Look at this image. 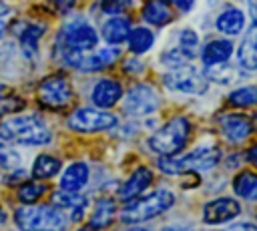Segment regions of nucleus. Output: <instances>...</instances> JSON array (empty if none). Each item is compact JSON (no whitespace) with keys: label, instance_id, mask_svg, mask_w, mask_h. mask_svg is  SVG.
<instances>
[{"label":"nucleus","instance_id":"a19ab883","mask_svg":"<svg viewBox=\"0 0 257 231\" xmlns=\"http://www.w3.org/2000/svg\"><path fill=\"white\" fill-rule=\"evenodd\" d=\"M247 4H249V12L253 16V22L257 24V0H247Z\"/></svg>","mask_w":257,"mask_h":231},{"label":"nucleus","instance_id":"39448f33","mask_svg":"<svg viewBox=\"0 0 257 231\" xmlns=\"http://www.w3.org/2000/svg\"><path fill=\"white\" fill-rule=\"evenodd\" d=\"M191 135V123L185 117H175L169 123H165L151 139H149V147L151 151H155L161 157H171L177 155L185 149L187 141Z\"/></svg>","mask_w":257,"mask_h":231},{"label":"nucleus","instance_id":"cd10ccee","mask_svg":"<svg viewBox=\"0 0 257 231\" xmlns=\"http://www.w3.org/2000/svg\"><path fill=\"white\" fill-rule=\"evenodd\" d=\"M233 191L243 199L257 197V173L253 171H241L233 179Z\"/></svg>","mask_w":257,"mask_h":231},{"label":"nucleus","instance_id":"20e7f679","mask_svg":"<svg viewBox=\"0 0 257 231\" xmlns=\"http://www.w3.org/2000/svg\"><path fill=\"white\" fill-rule=\"evenodd\" d=\"M221 163V151L217 147H197L183 157H161L159 169L167 175H185L191 171H209Z\"/></svg>","mask_w":257,"mask_h":231},{"label":"nucleus","instance_id":"5701e85b","mask_svg":"<svg viewBox=\"0 0 257 231\" xmlns=\"http://www.w3.org/2000/svg\"><path fill=\"white\" fill-rule=\"evenodd\" d=\"M215 26L219 32L223 34H229V36H235V34H241L243 26H245V14L239 10V8H225L217 20H215Z\"/></svg>","mask_w":257,"mask_h":231},{"label":"nucleus","instance_id":"0eeeda50","mask_svg":"<svg viewBox=\"0 0 257 231\" xmlns=\"http://www.w3.org/2000/svg\"><path fill=\"white\" fill-rule=\"evenodd\" d=\"M36 100L46 110H62L72 100V86L64 74H48L36 86Z\"/></svg>","mask_w":257,"mask_h":231},{"label":"nucleus","instance_id":"09e8293b","mask_svg":"<svg viewBox=\"0 0 257 231\" xmlns=\"http://www.w3.org/2000/svg\"><path fill=\"white\" fill-rule=\"evenodd\" d=\"M2 145H4V141H0V147H2Z\"/></svg>","mask_w":257,"mask_h":231},{"label":"nucleus","instance_id":"c756f323","mask_svg":"<svg viewBox=\"0 0 257 231\" xmlns=\"http://www.w3.org/2000/svg\"><path fill=\"white\" fill-rule=\"evenodd\" d=\"M193 58H195V56H193L191 52H187L185 48H181V46H175V48H171V50H167V52L161 54V62L167 64L169 68L185 66V64H189Z\"/></svg>","mask_w":257,"mask_h":231},{"label":"nucleus","instance_id":"c03bdc74","mask_svg":"<svg viewBox=\"0 0 257 231\" xmlns=\"http://www.w3.org/2000/svg\"><path fill=\"white\" fill-rule=\"evenodd\" d=\"M161 231H181V229H177V227H165V229H161Z\"/></svg>","mask_w":257,"mask_h":231},{"label":"nucleus","instance_id":"4468645a","mask_svg":"<svg viewBox=\"0 0 257 231\" xmlns=\"http://www.w3.org/2000/svg\"><path fill=\"white\" fill-rule=\"evenodd\" d=\"M90 179V169L86 163L82 161H74L68 167H64V171H60L58 175V187L64 191H74L80 193Z\"/></svg>","mask_w":257,"mask_h":231},{"label":"nucleus","instance_id":"dca6fc26","mask_svg":"<svg viewBox=\"0 0 257 231\" xmlns=\"http://www.w3.org/2000/svg\"><path fill=\"white\" fill-rule=\"evenodd\" d=\"M221 133L231 143H241L253 133V123L245 114H223L219 117Z\"/></svg>","mask_w":257,"mask_h":231},{"label":"nucleus","instance_id":"f3484780","mask_svg":"<svg viewBox=\"0 0 257 231\" xmlns=\"http://www.w3.org/2000/svg\"><path fill=\"white\" fill-rule=\"evenodd\" d=\"M153 183V171L147 167H139L131 173V177L124 181V185L118 191V197L122 201H133L137 197H141L145 193V189H149Z\"/></svg>","mask_w":257,"mask_h":231},{"label":"nucleus","instance_id":"72a5a7b5","mask_svg":"<svg viewBox=\"0 0 257 231\" xmlns=\"http://www.w3.org/2000/svg\"><path fill=\"white\" fill-rule=\"evenodd\" d=\"M52 4H54V8H56L60 14H68V12L74 8L76 0H52Z\"/></svg>","mask_w":257,"mask_h":231},{"label":"nucleus","instance_id":"ddd939ff","mask_svg":"<svg viewBox=\"0 0 257 231\" xmlns=\"http://www.w3.org/2000/svg\"><path fill=\"white\" fill-rule=\"evenodd\" d=\"M241 213V205L231 197H217L203 207V221L207 225H219L235 219Z\"/></svg>","mask_w":257,"mask_h":231},{"label":"nucleus","instance_id":"bb28decb","mask_svg":"<svg viewBox=\"0 0 257 231\" xmlns=\"http://www.w3.org/2000/svg\"><path fill=\"white\" fill-rule=\"evenodd\" d=\"M205 76H207L209 80H213V82H219V84H233V82L239 80L241 72H239V68L227 64V62H219V64L207 66Z\"/></svg>","mask_w":257,"mask_h":231},{"label":"nucleus","instance_id":"37998d69","mask_svg":"<svg viewBox=\"0 0 257 231\" xmlns=\"http://www.w3.org/2000/svg\"><path fill=\"white\" fill-rule=\"evenodd\" d=\"M126 231H149L147 227H131V229H126Z\"/></svg>","mask_w":257,"mask_h":231},{"label":"nucleus","instance_id":"7ed1b4c3","mask_svg":"<svg viewBox=\"0 0 257 231\" xmlns=\"http://www.w3.org/2000/svg\"><path fill=\"white\" fill-rule=\"evenodd\" d=\"M175 205V195L169 189H157L149 195H141L133 201H126V205L120 209L118 217L126 225H139L143 221H149L153 217L163 215Z\"/></svg>","mask_w":257,"mask_h":231},{"label":"nucleus","instance_id":"aec40b11","mask_svg":"<svg viewBox=\"0 0 257 231\" xmlns=\"http://www.w3.org/2000/svg\"><path fill=\"white\" fill-rule=\"evenodd\" d=\"M114 215H116V203L112 197H100L96 199L90 215H88V227L94 231H100V229H106L108 225H112L114 221Z\"/></svg>","mask_w":257,"mask_h":231},{"label":"nucleus","instance_id":"de8ad7c7","mask_svg":"<svg viewBox=\"0 0 257 231\" xmlns=\"http://www.w3.org/2000/svg\"><path fill=\"white\" fill-rule=\"evenodd\" d=\"M2 231H18V229H16V227H12V229H6V227H4Z\"/></svg>","mask_w":257,"mask_h":231},{"label":"nucleus","instance_id":"b1692460","mask_svg":"<svg viewBox=\"0 0 257 231\" xmlns=\"http://www.w3.org/2000/svg\"><path fill=\"white\" fill-rule=\"evenodd\" d=\"M100 32H102V38L108 44H120L131 34V22H128V18H122V16H110L102 24Z\"/></svg>","mask_w":257,"mask_h":231},{"label":"nucleus","instance_id":"f704fd0d","mask_svg":"<svg viewBox=\"0 0 257 231\" xmlns=\"http://www.w3.org/2000/svg\"><path fill=\"white\" fill-rule=\"evenodd\" d=\"M223 231H257V223H245V221H241V223H233V225L225 227Z\"/></svg>","mask_w":257,"mask_h":231},{"label":"nucleus","instance_id":"423d86ee","mask_svg":"<svg viewBox=\"0 0 257 231\" xmlns=\"http://www.w3.org/2000/svg\"><path fill=\"white\" fill-rule=\"evenodd\" d=\"M98 44V34L96 30L84 20V18H70L68 22H64V26L60 28V32L54 38V46H62V48H70V50H80V52H88L94 50Z\"/></svg>","mask_w":257,"mask_h":231},{"label":"nucleus","instance_id":"4c0bfd02","mask_svg":"<svg viewBox=\"0 0 257 231\" xmlns=\"http://www.w3.org/2000/svg\"><path fill=\"white\" fill-rule=\"evenodd\" d=\"M8 221H10V213H8V209H6V207L0 203V231H2V229L8 225Z\"/></svg>","mask_w":257,"mask_h":231},{"label":"nucleus","instance_id":"c85d7f7f","mask_svg":"<svg viewBox=\"0 0 257 231\" xmlns=\"http://www.w3.org/2000/svg\"><path fill=\"white\" fill-rule=\"evenodd\" d=\"M229 104L237 106V108H245V106H255L257 104V86H241L229 92L227 96Z\"/></svg>","mask_w":257,"mask_h":231},{"label":"nucleus","instance_id":"6e6552de","mask_svg":"<svg viewBox=\"0 0 257 231\" xmlns=\"http://www.w3.org/2000/svg\"><path fill=\"white\" fill-rule=\"evenodd\" d=\"M118 119L112 112H106L102 108H92V106H80L74 108L68 119L66 125L70 131L74 133H100V131H108L112 127H116Z\"/></svg>","mask_w":257,"mask_h":231},{"label":"nucleus","instance_id":"79ce46f5","mask_svg":"<svg viewBox=\"0 0 257 231\" xmlns=\"http://www.w3.org/2000/svg\"><path fill=\"white\" fill-rule=\"evenodd\" d=\"M6 30H8V26H6V22L4 20H0V40L6 36Z\"/></svg>","mask_w":257,"mask_h":231},{"label":"nucleus","instance_id":"2f4dec72","mask_svg":"<svg viewBox=\"0 0 257 231\" xmlns=\"http://www.w3.org/2000/svg\"><path fill=\"white\" fill-rule=\"evenodd\" d=\"M179 46L185 48L187 52H191V54L195 56V50H197V46H199V36H197V32L191 30V28L181 30V34H179Z\"/></svg>","mask_w":257,"mask_h":231},{"label":"nucleus","instance_id":"393cba45","mask_svg":"<svg viewBox=\"0 0 257 231\" xmlns=\"http://www.w3.org/2000/svg\"><path fill=\"white\" fill-rule=\"evenodd\" d=\"M233 54V42L225 40V38H217L205 44L203 48V62L207 66L211 64H219V62H227Z\"/></svg>","mask_w":257,"mask_h":231},{"label":"nucleus","instance_id":"9d476101","mask_svg":"<svg viewBox=\"0 0 257 231\" xmlns=\"http://www.w3.org/2000/svg\"><path fill=\"white\" fill-rule=\"evenodd\" d=\"M161 98L151 84H135L124 94V112L131 117H149L157 112Z\"/></svg>","mask_w":257,"mask_h":231},{"label":"nucleus","instance_id":"473e14b6","mask_svg":"<svg viewBox=\"0 0 257 231\" xmlns=\"http://www.w3.org/2000/svg\"><path fill=\"white\" fill-rule=\"evenodd\" d=\"M131 4L133 0H100V10L108 16H116L126 8H131Z\"/></svg>","mask_w":257,"mask_h":231},{"label":"nucleus","instance_id":"7c9ffc66","mask_svg":"<svg viewBox=\"0 0 257 231\" xmlns=\"http://www.w3.org/2000/svg\"><path fill=\"white\" fill-rule=\"evenodd\" d=\"M30 177V171L22 165L18 169H12V171H6V173H0V187L2 189H16L22 181H26Z\"/></svg>","mask_w":257,"mask_h":231},{"label":"nucleus","instance_id":"ea45409f","mask_svg":"<svg viewBox=\"0 0 257 231\" xmlns=\"http://www.w3.org/2000/svg\"><path fill=\"white\" fill-rule=\"evenodd\" d=\"M247 161L253 163V165H257V145H253V147L247 151Z\"/></svg>","mask_w":257,"mask_h":231},{"label":"nucleus","instance_id":"6ab92c4d","mask_svg":"<svg viewBox=\"0 0 257 231\" xmlns=\"http://www.w3.org/2000/svg\"><path fill=\"white\" fill-rule=\"evenodd\" d=\"M30 177L38 179V181H50V179H56L62 171V161L56 157V155H50V153H38L34 159H32V165H30Z\"/></svg>","mask_w":257,"mask_h":231},{"label":"nucleus","instance_id":"a18cd8bd","mask_svg":"<svg viewBox=\"0 0 257 231\" xmlns=\"http://www.w3.org/2000/svg\"><path fill=\"white\" fill-rule=\"evenodd\" d=\"M74 231H92L90 227H78V229H74Z\"/></svg>","mask_w":257,"mask_h":231},{"label":"nucleus","instance_id":"a878e982","mask_svg":"<svg viewBox=\"0 0 257 231\" xmlns=\"http://www.w3.org/2000/svg\"><path fill=\"white\" fill-rule=\"evenodd\" d=\"M128 50L133 54H145L147 50L153 48L155 44V34L145 28V26H139V28H133L131 34H128Z\"/></svg>","mask_w":257,"mask_h":231},{"label":"nucleus","instance_id":"f03ea898","mask_svg":"<svg viewBox=\"0 0 257 231\" xmlns=\"http://www.w3.org/2000/svg\"><path fill=\"white\" fill-rule=\"evenodd\" d=\"M10 221L18 231H68V217L52 203L16 205L10 211Z\"/></svg>","mask_w":257,"mask_h":231},{"label":"nucleus","instance_id":"9b49d317","mask_svg":"<svg viewBox=\"0 0 257 231\" xmlns=\"http://www.w3.org/2000/svg\"><path fill=\"white\" fill-rule=\"evenodd\" d=\"M50 203L60 209L70 223H80L84 217H86V211L90 207V201L86 195L80 193H74V191H64V189H54L50 191Z\"/></svg>","mask_w":257,"mask_h":231},{"label":"nucleus","instance_id":"58836bf2","mask_svg":"<svg viewBox=\"0 0 257 231\" xmlns=\"http://www.w3.org/2000/svg\"><path fill=\"white\" fill-rule=\"evenodd\" d=\"M10 14H12V8H10V4H6L4 0H0V20H6Z\"/></svg>","mask_w":257,"mask_h":231},{"label":"nucleus","instance_id":"a211bd4d","mask_svg":"<svg viewBox=\"0 0 257 231\" xmlns=\"http://www.w3.org/2000/svg\"><path fill=\"white\" fill-rule=\"evenodd\" d=\"M48 185L44 181H38L34 177H28L26 181H22L16 189H12V197L16 201V205H32V203H40L46 195H48Z\"/></svg>","mask_w":257,"mask_h":231},{"label":"nucleus","instance_id":"2eb2a0df","mask_svg":"<svg viewBox=\"0 0 257 231\" xmlns=\"http://www.w3.org/2000/svg\"><path fill=\"white\" fill-rule=\"evenodd\" d=\"M120 96H122V86L118 80H112V78H100L90 90V100L98 108L114 106L120 100Z\"/></svg>","mask_w":257,"mask_h":231},{"label":"nucleus","instance_id":"c9c22d12","mask_svg":"<svg viewBox=\"0 0 257 231\" xmlns=\"http://www.w3.org/2000/svg\"><path fill=\"white\" fill-rule=\"evenodd\" d=\"M124 70L126 72H139V70H143V64L137 58H131V60L124 62Z\"/></svg>","mask_w":257,"mask_h":231},{"label":"nucleus","instance_id":"4be33fe9","mask_svg":"<svg viewBox=\"0 0 257 231\" xmlns=\"http://www.w3.org/2000/svg\"><path fill=\"white\" fill-rule=\"evenodd\" d=\"M143 18L153 26H165L173 20V10L167 0H147L143 6Z\"/></svg>","mask_w":257,"mask_h":231},{"label":"nucleus","instance_id":"49530a36","mask_svg":"<svg viewBox=\"0 0 257 231\" xmlns=\"http://www.w3.org/2000/svg\"><path fill=\"white\" fill-rule=\"evenodd\" d=\"M4 114H6V112H4V110H2V106H0V121L4 119Z\"/></svg>","mask_w":257,"mask_h":231},{"label":"nucleus","instance_id":"1a4fd4ad","mask_svg":"<svg viewBox=\"0 0 257 231\" xmlns=\"http://www.w3.org/2000/svg\"><path fill=\"white\" fill-rule=\"evenodd\" d=\"M163 80L167 88L175 92H183V94H203L209 86V78L191 64L171 68Z\"/></svg>","mask_w":257,"mask_h":231},{"label":"nucleus","instance_id":"e433bc0d","mask_svg":"<svg viewBox=\"0 0 257 231\" xmlns=\"http://www.w3.org/2000/svg\"><path fill=\"white\" fill-rule=\"evenodd\" d=\"M173 4L181 10V12H189L191 8H193V4H195V0H173Z\"/></svg>","mask_w":257,"mask_h":231},{"label":"nucleus","instance_id":"f257e3e1","mask_svg":"<svg viewBox=\"0 0 257 231\" xmlns=\"http://www.w3.org/2000/svg\"><path fill=\"white\" fill-rule=\"evenodd\" d=\"M0 141L14 147H46L52 143V131L40 114L14 112L0 121Z\"/></svg>","mask_w":257,"mask_h":231},{"label":"nucleus","instance_id":"412c9836","mask_svg":"<svg viewBox=\"0 0 257 231\" xmlns=\"http://www.w3.org/2000/svg\"><path fill=\"white\" fill-rule=\"evenodd\" d=\"M237 60H239L241 68L257 70V24H253L245 32V36L237 48Z\"/></svg>","mask_w":257,"mask_h":231},{"label":"nucleus","instance_id":"f8f14e48","mask_svg":"<svg viewBox=\"0 0 257 231\" xmlns=\"http://www.w3.org/2000/svg\"><path fill=\"white\" fill-rule=\"evenodd\" d=\"M10 30L14 32V36L18 38L20 50L24 54V58L32 60L38 54V46H40V38L46 32V26L40 22H30V20H16Z\"/></svg>","mask_w":257,"mask_h":231}]
</instances>
